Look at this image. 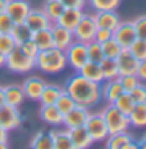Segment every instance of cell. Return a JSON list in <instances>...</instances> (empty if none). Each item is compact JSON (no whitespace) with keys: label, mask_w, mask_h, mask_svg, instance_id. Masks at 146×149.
<instances>
[{"label":"cell","mask_w":146,"mask_h":149,"mask_svg":"<svg viewBox=\"0 0 146 149\" xmlns=\"http://www.w3.org/2000/svg\"><path fill=\"white\" fill-rule=\"evenodd\" d=\"M6 5H8V0H0V13L6 11Z\"/></svg>","instance_id":"48"},{"label":"cell","mask_w":146,"mask_h":149,"mask_svg":"<svg viewBox=\"0 0 146 149\" xmlns=\"http://www.w3.org/2000/svg\"><path fill=\"white\" fill-rule=\"evenodd\" d=\"M64 91L75 100L77 105H82L87 108L97 105L102 99V85L91 82V80L85 79L82 75L71 77Z\"/></svg>","instance_id":"1"},{"label":"cell","mask_w":146,"mask_h":149,"mask_svg":"<svg viewBox=\"0 0 146 149\" xmlns=\"http://www.w3.org/2000/svg\"><path fill=\"white\" fill-rule=\"evenodd\" d=\"M14 27V21L10 17V14L6 13H0V33H11Z\"/></svg>","instance_id":"42"},{"label":"cell","mask_w":146,"mask_h":149,"mask_svg":"<svg viewBox=\"0 0 146 149\" xmlns=\"http://www.w3.org/2000/svg\"><path fill=\"white\" fill-rule=\"evenodd\" d=\"M30 146L35 148V149H54V143H52V138L49 134L38 132V134L31 138Z\"/></svg>","instance_id":"34"},{"label":"cell","mask_w":146,"mask_h":149,"mask_svg":"<svg viewBox=\"0 0 146 149\" xmlns=\"http://www.w3.org/2000/svg\"><path fill=\"white\" fill-rule=\"evenodd\" d=\"M113 105L118 108L119 111H123L124 115H129L132 111L133 105H135V102H133V99L131 97V94L129 93H121L118 97L115 99V102H113Z\"/></svg>","instance_id":"31"},{"label":"cell","mask_w":146,"mask_h":149,"mask_svg":"<svg viewBox=\"0 0 146 149\" xmlns=\"http://www.w3.org/2000/svg\"><path fill=\"white\" fill-rule=\"evenodd\" d=\"M16 47L17 46H16L13 36H11L10 33H0V52H2L5 57L11 50H14Z\"/></svg>","instance_id":"38"},{"label":"cell","mask_w":146,"mask_h":149,"mask_svg":"<svg viewBox=\"0 0 146 149\" xmlns=\"http://www.w3.org/2000/svg\"><path fill=\"white\" fill-rule=\"evenodd\" d=\"M39 116L44 123L50 124V126H60L63 124V113L58 110V108L54 105H43L41 107V111H39Z\"/></svg>","instance_id":"21"},{"label":"cell","mask_w":146,"mask_h":149,"mask_svg":"<svg viewBox=\"0 0 146 149\" xmlns=\"http://www.w3.org/2000/svg\"><path fill=\"white\" fill-rule=\"evenodd\" d=\"M35 64L46 74H58L68 66V58L64 50L58 47H50L46 50H39L38 57L35 58Z\"/></svg>","instance_id":"2"},{"label":"cell","mask_w":146,"mask_h":149,"mask_svg":"<svg viewBox=\"0 0 146 149\" xmlns=\"http://www.w3.org/2000/svg\"><path fill=\"white\" fill-rule=\"evenodd\" d=\"M19 49H21L25 55H28L30 58H36L38 57V54H39V47L36 46V42L33 41V39H27V41H24L21 46H17Z\"/></svg>","instance_id":"40"},{"label":"cell","mask_w":146,"mask_h":149,"mask_svg":"<svg viewBox=\"0 0 146 149\" xmlns=\"http://www.w3.org/2000/svg\"><path fill=\"white\" fill-rule=\"evenodd\" d=\"M68 58V64H71L75 71H79L85 63L88 61V52H87V44L80 42V41H74L64 50Z\"/></svg>","instance_id":"6"},{"label":"cell","mask_w":146,"mask_h":149,"mask_svg":"<svg viewBox=\"0 0 146 149\" xmlns=\"http://www.w3.org/2000/svg\"><path fill=\"white\" fill-rule=\"evenodd\" d=\"M99 64H101V69H102L104 80H112V79H118L119 77V71H118L116 60H113V58H104Z\"/></svg>","instance_id":"30"},{"label":"cell","mask_w":146,"mask_h":149,"mask_svg":"<svg viewBox=\"0 0 146 149\" xmlns=\"http://www.w3.org/2000/svg\"><path fill=\"white\" fill-rule=\"evenodd\" d=\"M79 75H82V77L91 80V82H96V83H102L104 82V75H102L101 64L94 63V61H90V60H88V61L79 69Z\"/></svg>","instance_id":"20"},{"label":"cell","mask_w":146,"mask_h":149,"mask_svg":"<svg viewBox=\"0 0 146 149\" xmlns=\"http://www.w3.org/2000/svg\"><path fill=\"white\" fill-rule=\"evenodd\" d=\"M30 5L25 0H8L6 5V13L10 14V17L14 21V24L25 22L28 13H30Z\"/></svg>","instance_id":"13"},{"label":"cell","mask_w":146,"mask_h":149,"mask_svg":"<svg viewBox=\"0 0 146 149\" xmlns=\"http://www.w3.org/2000/svg\"><path fill=\"white\" fill-rule=\"evenodd\" d=\"M44 86H46V83H44L41 79H38V77H30V79H27L25 82H24V85H22V90H24V94H25V99L39 100Z\"/></svg>","instance_id":"19"},{"label":"cell","mask_w":146,"mask_h":149,"mask_svg":"<svg viewBox=\"0 0 146 149\" xmlns=\"http://www.w3.org/2000/svg\"><path fill=\"white\" fill-rule=\"evenodd\" d=\"M110 38H113V31L112 30H107V29H101L97 27L96 33H94V41H97L99 44H102L105 41H108Z\"/></svg>","instance_id":"44"},{"label":"cell","mask_w":146,"mask_h":149,"mask_svg":"<svg viewBox=\"0 0 146 149\" xmlns=\"http://www.w3.org/2000/svg\"><path fill=\"white\" fill-rule=\"evenodd\" d=\"M50 31H52V38H54V46L58 47V49H61V50H66L68 47L75 41L74 33H72L71 30H68V29H64V27L58 25L57 22L52 24Z\"/></svg>","instance_id":"12"},{"label":"cell","mask_w":146,"mask_h":149,"mask_svg":"<svg viewBox=\"0 0 146 149\" xmlns=\"http://www.w3.org/2000/svg\"><path fill=\"white\" fill-rule=\"evenodd\" d=\"M64 6L61 0H46L43 6V11L46 13V16L50 19L52 22H57L58 17L61 16V13L64 11Z\"/></svg>","instance_id":"27"},{"label":"cell","mask_w":146,"mask_h":149,"mask_svg":"<svg viewBox=\"0 0 146 149\" xmlns=\"http://www.w3.org/2000/svg\"><path fill=\"white\" fill-rule=\"evenodd\" d=\"M49 135L54 143V149H74L68 130H50Z\"/></svg>","instance_id":"25"},{"label":"cell","mask_w":146,"mask_h":149,"mask_svg":"<svg viewBox=\"0 0 146 149\" xmlns=\"http://www.w3.org/2000/svg\"><path fill=\"white\" fill-rule=\"evenodd\" d=\"M121 93H124V90H123V86H121L119 77L107 80V83L102 86V97H105V100L110 102V104L115 102V99L118 97Z\"/></svg>","instance_id":"22"},{"label":"cell","mask_w":146,"mask_h":149,"mask_svg":"<svg viewBox=\"0 0 146 149\" xmlns=\"http://www.w3.org/2000/svg\"><path fill=\"white\" fill-rule=\"evenodd\" d=\"M119 82H121V86L126 93H131L133 88L140 83V79L137 77L135 74H129V75H119Z\"/></svg>","instance_id":"39"},{"label":"cell","mask_w":146,"mask_h":149,"mask_svg":"<svg viewBox=\"0 0 146 149\" xmlns=\"http://www.w3.org/2000/svg\"><path fill=\"white\" fill-rule=\"evenodd\" d=\"M31 39L36 42V46L39 47V50H46V49H50V47H55L54 46V38H52L50 29H44V30L33 31Z\"/></svg>","instance_id":"26"},{"label":"cell","mask_w":146,"mask_h":149,"mask_svg":"<svg viewBox=\"0 0 146 149\" xmlns=\"http://www.w3.org/2000/svg\"><path fill=\"white\" fill-rule=\"evenodd\" d=\"M113 39L119 44L123 49H129L131 44L137 39V33L132 22H119V25L113 30Z\"/></svg>","instance_id":"9"},{"label":"cell","mask_w":146,"mask_h":149,"mask_svg":"<svg viewBox=\"0 0 146 149\" xmlns=\"http://www.w3.org/2000/svg\"><path fill=\"white\" fill-rule=\"evenodd\" d=\"M138 60L132 55L129 49H121L119 55L116 57V64H118L119 75H129V74H137L138 68Z\"/></svg>","instance_id":"10"},{"label":"cell","mask_w":146,"mask_h":149,"mask_svg":"<svg viewBox=\"0 0 146 149\" xmlns=\"http://www.w3.org/2000/svg\"><path fill=\"white\" fill-rule=\"evenodd\" d=\"M22 124V116L19 113L17 107L10 105V104H3L0 107V126L6 130H13V129L21 127Z\"/></svg>","instance_id":"8"},{"label":"cell","mask_w":146,"mask_h":149,"mask_svg":"<svg viewBox=\"0 0 146 149\" xmlns=\"http://www.w3.org/2000/svg\"><path fill=\"white\" fill-rule=\"evenodd\" d=\"M132 24H133V29H135L137 38L145 39V41H146V16H140V17H137Z\"/></svg>","instance_id":"41"},{"label":"cell","mask_w":146,"mask_h":149,"mask_svg":"<svg viewBox=\"0 0 146 149\" xmlns=\"http://www.w3.org/2000/svg\"><path fill=\"white\" fill-rule=\"evenodd\" d=\"M75 105H77V104H75V100L72 99L71 96L68 94V93L64 91V90L61 91V94H60V97L57 99V102H55V107L58 108L60 111H61V113H63V116L66 115L68 111H71L72 108L75 107Z\"/></svg>","instance_id":"33"},{"label":"cell","mask_w":146,"mask_h":149,"mask_svg":"<svg viewBox=\"0 0 146 149\" xmlns=\"http://www.w3.org/2000/svg\"><path fill=\"white\" fill-rule=\"evenodd\" d=\"M5 66L10 71H13V72H17V74H25V72H30L33 68H36V64H35V60L33 58H30L28 55L24 54L19 47H16L14 50H11L10 54L6 55Z\"/></svg>","instance_id":"4"},{"label":"cell","mask_w":146,"mask_h":149,"mask_svg":"<svg viewBox=\"0 0 146 149\" xmlns=\"http://www.w3.org/2000/svg\"><path fill=\"white\" fill-rule=\"evenodd\" d=\"M97 30V25H96V21L94 17L90 14H83V17L80 19V22L77 24V27L74 29V38L75 41H80V42H90L94 39V33Z\"/></svg>","instance_id":"5"},{"label":"cell","mask_w":146,"mask_h":149,"mask_svg":"<svg viewBox=\"0 0 146 149\" xmlns=\"http://www.w3.org/2000/svg\"><path fill=\"white\" fill-rule=\"evenodd\" d=\"M5 90V104H10V105L19 107L21 104L25 100V94H24L22 86L19 85H11L3 88Z\"/></svg>","instance_id":"24"},{"label":"cell","mask_w":146,"mask_h":149,"mask_svg":"<svg viewBox=\"0 0 146 149\" xmlns=\"http://www.w3.org/2000/svg\"><path fill=\"white\" fill-rule=\"evenodd\" d=\"M87 52H88V60L94 63H101L104 60V52H102V44L97 41H90L87 42Z\"/></svg>","instance_id":"35"},{"label":"cell","mask_w":146,"mask_h":149,"mask_svg":"<svg viewBox=\"0 0 146 149\" xmlns=\"http://www.w3.org/2000/svg\"><path fill=\"white\" fill-rule=\"evenodd\" d=\"M131 126L133 127H146V102L135 104L132 111L127 115Z\"/></svg>","instance_id":"23"},{"label":"cell","mask_w":146,"mask_h":149,"mask_svg":"<svg viewBox=\"0 0 146 149\" xmlns=\"http://www.w3.org/2000/svg\"><path fill=\"white\" fill-rule=\"evenodd\" d=\"M88 116H90V111H88L87 107H82V105H75L71 111H68L63 118V124L66 126L68 129H72V127H80V126H85Z\"/></svg>","instance_id":"14"},{"label":"cell","mask_w":146,"mask_h":149,"mask_svg":"<svg viewBox=\"0 0 146 149\" xmlns=\"http://www.w3.org/2000/svg\"><path fill=\"white\" fill-rule=\"evenodd\" d=\"M6 140H8V130L0 126V141H6Z\"/></svg>","instance_id":"47"},{"label":"cell","mask_w":146,"mask_h":149,"mask_svg":"<svg viewBox=\"0 0 146 149\" xmlns=\"http://www.w3.org/2000/svg\"><path fill=\"white\" fill-rule=\"evenodd\" d=\"M5 61H6V57L2 54V52H0V68H3V66H5Z\"/></svg>","instance_id":"50"},{"label":"cell","mask_w":146,"mask_h":149,"mask_svg":"<svg viewBox=\"0 0 146 149\" xmlns=\"http://www.w3.org/2000/svg\"><path fill=\"white\" fill-rule=\"evenodd\" d=\"M96 21V25L101 29H107V30H115L119 25V17L116 14V11H96V14H93Z\"/></svg>","instance_id":"18"},{"label":"cell","mask_w":146,"mask_h":149,"mask_svg":"<svg viewBox=\"0 0 146 149\" xmlns=\"http://www.w3.org/2000/svg\"><path fill=\"white\" fill-rule=\"evenodd\" d=\"M61 91L63 90L60 86H57V85H46L43 93H41V97H39L41 105H54V104L57 102V99L60 97Z\"/></svg>","instance_id":"29"},{"label":"cell","mask_w":146,"mask_h":149,"mask_svg":"<svg viewBox=\"0 0 146 149\" xmlns=\"http://www.w3.org/2000/svg\"><path fill=\"white\" fill-rule=\"evenodd\" d=\"M131 94V97L133 99V102L135 104H140V102H146V86L138 83L133 90L129 93Z\"/></svg>","instance_id":"43"},{"label":"cell","mask_w":146,"mask_h":149,"mask_svg":"<svg viewBox=\"0 0 146 149\" xmlns=\"http://www.w3.org/2000/svg\"><path fill=\"white\" fill-rule=\"evenodd\" d=\"M123 47L116 42V39L110 38L108 41L102 42V52H104V58H113L116 60V57L119 55V52Z\"/></svg>","instance_id":"36"},{"label":"cell","mask_w":146,"mask_h":149,"mask_svg":"<svg viewBox=\"0 0 146 149\" xmlns=\"http://www.w3.org/2000/svg\"><path fill=\"white\" fill-rule=\"evenodd\" d=\"M105 144L110 149H137L138 148V143L133 141L132 135H129L127 130L110 134L107 136V140H105Z\"/></svg>","instance_id":"11"},{"label":"cell","mask_w":146,"mask_h":149,"mask_svg":"<svg viewBox=\"0 0 146 149\" xmlns=\"http://www.w3.org/2000/svg\"><path fill=\"white\" fill-rule=\"evenodd\" d=\"M11 36H13L16 46H21L24 41H27V39H31V35H33V31L27 25L25 22H19V24H14L13 30H11Z\"/></svg>","instance_id":"28"},{"label":"cell","mask_w":146,"mask_h":149,"mask_svg":"<svg viewBox=\"0 0 146 149\" xmlns=\"http://www.w3.org/2000/svg\"><path fill=\"white\" fill-rule=\"evenodd\" d=\"M3 104H5V90L0 86V107H2Z\"/></svg>","instance_id":"49"},{"label":"cell","mask_w":146,"mask_h":149,"mask_svg":"<svg viewBox=\"0 0 146 149\" xmlns=\"http://www.w3.org/2000/svg\"><path fill=\"white\" fill-rule=\"evenodd\" d=\"M129 50L132 52V55H133L137 60H138V61H143V60H146V41H145V39L137 38L135 41L131 44Z\"/></svg>","instance_id":"37"},{"label":"cell","mask_w":146,"mask_h":149,"mask_svg":"<svg viewBox=\"0 0 146 149\" xmlns=\"http://www.w3.org/2000/svg\"><path fill=\"white\" fill-rule=\"evenodd\" d=\"M85 129L88 130L93 141H105L108 136V129H107V124H105L102 115L90 113L87 123H85Z\"/></svg>","instance_id":"7"},{"label":"cell","mask_w":146,"mask_h":149,"mask_svg":"<svg viewBox=\"0 0 146 149\" xmlns=\"http://www.w3.org/2000/svg\"><path fill=\"white\" fill-rule=\"evenodd\" d=\"M68 134L71 136L72 148L74 149H87L93 144V138L88 134V130L85 129V126L68 129Z\"/></svg>","instance_id":"16"},{"label":"cell","mask_w":146,"mask_h":149,"mask_svg":"<svg viewBox=\"0 0 146 149\" xmlns=\"http://www.w3.org/2000/svg\"><path fill=\"white\" fill-rule=\"evenodd\" d=\"M138 148H143V149H146V135L143 136V140L138 143Z\"/></svg>","instance_id":"51"},{"label":"cell","mask_w":146,"mask_h":149,"mask_svg":"<svg viewBox=\"0 0 146 149\" xmlns=\"http://www.w3.org/2000/svg\"><path fill=\"white\" fill-rule=\"evenodd\" d=\"M25 24L31 29V31H38L44 29H50L54 22L47 17L43 10H30V13L25 19Z\"/></svg>","instance_id":"15"},{"label":"cell","mask_w":146,"mask_h":149,"mask_svg":"<svg viewBox=\"0 0 146 149\" xmlns=\"http://www.w3.org/2000/svg\"><path fill=\"white\" fill-rule=\"evenodd\" d=\"M8 148V143L6 141H0V149H6Z\"/></svg>","instance_id":"52"},{"label":"cell","mask_w":146,"mask_h":149,"mask_svg":"<svg viewBox=\"0 0 146 149\" xmlns=\"http://www.w3.org/2000/svg\"><path fill=\"white\" fill-rule=\"evenodd\" d=\"M102 118L107 124L108 129V135L110 134H116V132H124L131 127V121H129V116L124 115L123 111H119L113 104H108L107 108L102 111Z\"/></svg>","instance_id":"3"},{"label":"cell","mask_w":146,"mask_h":149,"mask_svg":"<svg viewBox=\"0 0 146 149\" xmlns=\"http://www.w3.org/2000/svg\"><path fill=\"white\" fill-rule=\"evenodd\" d=\"M83 10H77V8H64V11L61 13V16L58 17L57 24L64 27V29L74 31V29L77 27V24L80 22V19L83 17Z\"/></svg>","instance_id":"17"},{"label":"cell","mask_w":146,"mask_h":149,"mask_svg":"<svg viewBox=\"0 0 146 149\" xmlns=\"http://www.w3.org/2000/svg\"><path fill=\"white\" fill-rule=\"evenodd\" d=\"M63 5L66 8H77V10H83L88 0H61Z\"/></svg>","instance_id":"45"},{"label":"cell","mask_w":146,"mask_h":149,"mask_svg":"<svg viewBox=\"0 0 146 149\" xmlns=\"http://www.w3.org/2000/svg\"><path fill=\"white\" fill-rule=\"evenodd\" d=\"M137 77L140 80H146V60L138 63V68H137Z\"/></svg>","instance_id":"46"},{"label":"cell","mask_w":146,"mask_h":149,"mask_svg":"<svg viewBox=\"0 0 146 149\" xmlns=\"http://www.w3.org/2000/svg\"><path fill=\"white\" fill-rule=\"evenodd\" d=\"M94 11H116L121 0H88Z\"/></svg>","instance_id":"32"}]
</instances>
